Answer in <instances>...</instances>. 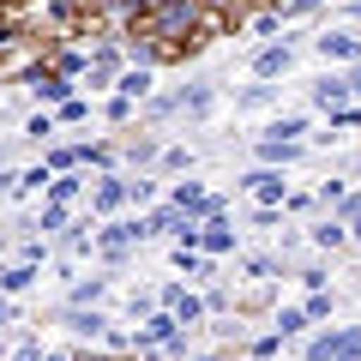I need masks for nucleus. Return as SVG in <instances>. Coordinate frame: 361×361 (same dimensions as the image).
Masks as SVG:
<instances>
[{"label": "nucleus", "instance_id": "nucleus-23", "mask_svg": "<svg viewBox=\"0 0 361 361\" xmlns=\"http://www.w3.org/2000/svg\"><path fill=\"white\" fill-rule=\"evenodd\" d=\"M349 90H355V97H361V61H355V73H349Z\"/></svg>", "mask_w": 361, "mask_h": 361}, {"label": "nucleus", "instance_id": "nucleus-11", "mask_svg": "<svg viewBox=\"0 0 361 361\" xmlns=\"http://www.w3.org/2000/svg\"><path fill=\"white\" fill-rule=\"evenodd\" d=\"M199 241H205L211 253H229V247H235V229H229V223H223V217H211L205 229H199Z\"/></svg>", "mask_w": 361, "mask_h": 361}, {"label": "nucleus", "instance_id": "nucleus-18", "mask_svg": "<svg viewBox=\"0 0 361 361\" xmlns=\"http://www.w3.org/2000/svg\"><path fill=\"white\" fill-rule=\"evenodd\" d=\"M313 241H319V247H343L349 241V223H325V229H313Z\"/></svg>", "mask_w": 361, "mask_h": 361}, {"label": "nucleus", "instance_id": "nucleus-7", "mask_svg": "<svg viewBox=\"0 0 361 361\" xmlns=\"http://www.w3.org/2000/svg\"><path fill=\"white\" fill-rule=\"evenodd\" d=\"M319 54L325 61H361V37H343V30H331V37H319Z\"/></svg>", "mask_w": 361, "mask_h": 361}, {"label": "nucleus", "instance_id": "nucleus-24", "mask_svg": "<svg viewBox=\"0 0 361 361\" xmlns=\"http://www.w3.org/2000/svg\"><path fill=\"white\" fill-rule=\"evenodd\" d=\"M349 235H355V241H361V211H355V217H349Z\"/></svg>", "mask_w": 361, "mask_h": 361}, {"label": "nucleus", "instance_id": "nucleus-17", "mask_svg": "<svg viewBox=\"0 0 361 361\" xmlns=\"http://www.w3.org/2000/svg\"><path fill=\"white\" fill-rule=\"evenodd\" d=\"M73 331H85V337H103V331H109V319H103V313H73Z\"/></svg>", "mask_w": 361, "mask_h": 361}, {"label": "nucleus", "instance_id": "nucleus-8", "mask_svg": "<svg viewBox=\"0 0 361 361\" xmlns=\"http://www.w3.org/2000/svg\"><path fill=\"white\" fill-rule=\"evenodd\" d=\"M343 97H349V78H337V73H325L319 85H313V103H319V109H337Z\"/></svg>", "mask_w": 361, "mask_h": 361}, {"label": "nucleus", "instance_id": "nucleus-5", "mask_svg": "<svg viewBox=\"0 0 361 361\" xmlns=\"http://www.w3.org/2000/svg\"><path fill=\"white\" fill-rule=\"evenodd\" d=\"M289 61H295V49H289V42H271V49H259L253 73L259 78H277V73H289Z\"/></svg>", "mask_w": 361, "mask_h": 361}, {"label": "nucleus", "instance_id": "nucleus-16", "mask_svg": "<svg viewBox=\"0 0 361 361\" xmlns=\"http://www.w3.org/2000/svg\"><path fill=\"white\" fill-rule=\"evenodd\" d=\"M145 90H151V73H145V66H139V73H121V97H127V103L145 97Z\"/></svg>", "mask_w": 361, "mask_h": 361}, {"label": "nucleus", "instance_id": "nucleus-26", "mask_svg": "<svg viewBox=\"0 0 361 361\" xmlns=\"http://www.w3.org/2000/svg\"><path fill=\"white\" fill-rule=\"evenodd\" d=\"M42 361H73V355H42Z\"/></svg>", "mask_w": 361, "mask_h": 361}, {"label": "nucleus", "instance_id": "nucleus-14", "mask_svg": "<svg viewBox=\"0 0 361 361\" xmlns=\"http://www.w3.org/2000/svg\"><path fill=\"white\" fill-rule=\"evenodd\" d=\"M259 157H265V163H289V157H295V139H265Z\"/></svg>", "mask_w": 361, "mask_h": 361}, {"label": "nucleus", "instance_id": "nucleus-4", "mask_svg": "<svg viewBox=\"0 0 361 361\" xmlns=\"http://www.w3.org/2000/svg\"><path fill=\"white\" fill-rule=\"evenodd\" d=\"M247 187H253V193L265 199V205H277V199H289V180L277 175V169H253V175H247Z\"/></svg>", "mask_w": 361, "mask_h": 361}, {"label": "nucleus", "instance_id": "nucleus-12", "mask_svg": "<svg viewBox=\"0 0 361 361\" xmlns=\"http://www.w3.org/2000/svg\"><path fill=\"white\" fill-rule=\"evenodd\" d=\"M37 283V265H13V271H0V289L6 295H18V289H30Z\"/></svg>", "mask_w": 361, "mask_h": 361}, {"label": "nucleus", "instance_id": "nucleus-22", "mask_svg": "<svg viewBox=\"0 0 361 361\" xmlns=\"http://www.w3.org/2000/svg\"><path fill=\"white\" fill-rule=\"evenodd\" d=\"M25 133H30V139H49V133H54V115H30Z\"/></svg>", "mask_w": 361, "mask_h": 361}, {"label": "nucleus", "instance_id": "nucleus-9", "mask_svg": "<svg viewBox=\"0 0 361 361\" xmlns=\"http://www.w3.org/2000/svg\"><path fill=\"white\" fill-rule=\"evenodd\" d=\"M169 307H175V325H199V319H205V301L180 295V289H169Z\"/></svg>", "mask_w": 361, "mask_h": 361}, {"label": "nucleus", "instance_id": "nucleus-19", "mask_svg": "<svg viewBox=\"0 0 361 361\" xmlns=\"http://www.w3.org/2000/svg\"><path fill=\"white\" fill-rule=\"evenodd\" d=\"M61 121H90V103H85V97H66V103H61Z\"/></svg>", "mask_w": 361, "mask_h": 361}, {"label": "nucleus", "instance_id": "nucleus-25", "mask_svg": "<svg viewBox=\"0 0 361 361\" xmlns=\"http://www.w3.org/2000/svg\"><path fill=\"white\" fill-rule=\"evenodd\" d=\"M6 313H13V307H6V301H0V325H6Z\"/></svg>", "mask_w": 361, "mask_h": 361}, {"label": "nucleus", "instance_id": "nucleus-13", "mask_svg": "<svg viewBox=\"0 0 361 361\" xmlns=\"http://www.w3.org/2000/svg\"><path fill=\"white\" fill-rule=\"evenodd\" d=\"M295 133H307V121H301V115H283V121H271V127H265V139H295Z\"/></svg>", "mask_w": 361, "mask_h": 361}, {"label": "nucleus", "instance_id": "nucleus-27", "mask_svg": "<svg viewBox=\"0 0 361 361\" xmlns=\"http://www.w3.org/2000/svg\"><path fill=\"white\" fill-rule=\"evenodd\" d=\"M199 361H217V355H199Z\"/></svg>", "mask_w": 361, "mask_h": 361}, {"label": "nucleus", "instance_id": "nucleus-21", "mask_svg": "<svg viewBox=\"0 0 361 361\" xmlns=\"http://www.w3.org/2000/svg\"><path fill=\"white\" fill-rule=\"evenodd\" d=\"M61 223H66V205H54V199H49V205H42V229H61Z\"/></svg>", "mask_w": 361, "mask_h": 361}, {"label": "nucleus", "instance_id": "nucleus-15", "mask_svg": "<svg viewBox=\"0 0 361 361\" xmlns=\"http://www.w3.org/2000/svg\"><path fill=\"white\" fill-rule=\"evenodd\" d=\"M295 331H307V313H301V307H283V313H277V337H295Z\"/></svg>", "mask_w": 361, "mask_h": 361}, {"label": "nucleus", "instance_id": "nucleus-20", "mask_svg": "<svg viewBox=\"0 0 361 361\" xmlns=\"http://www.w3.org/2000/svg\"><path fill=\"white\" fill-rule=\"evenodd\" d=\"M175 265H180V271H193V277H199V271H205V259H193V247H175Z\"/></svg>", "mask_w": 361, "mask_h": 361}, {"label": "nucleus", "instance_id": "nucleus-10", "mask_svg": "<svg viewBox=\"0 0 361 361\" xmlns=\"http://www.w3.org/2000/svg\"><path fill=\"white\" fill-rule=\"evenodd\" d=\"M90 205H97V211H115V205H127V180H115V175H109V180H97Z\"/></svg>", "mask_w": 361, "mask_h": 361}, {"label": "nucleus", "instance_id": "nucleus-2", "mask_svg": "<svg viewBox=\"0 0 361 361\" xmlns=\"http://www.w3.org/2000/svg\"><path fill=\"white\" fill-rule=\"evenodd\" d=\"M175 205H180V217H217V199L199 187V180H187V187H175Z\"/></svg>", "mask_w": 361, "mask_h": 361}, {"label": "nucleus", "instance_id": "nucleus-1", "mask_svg": "<svg viewBox=\"0 0 361 361\" xmlns=\"http://www.w3.org/2000/svg\"><path fill=\"white\" fill-rule=\"evenodd\" d=\"M25 85L37 90L42 103H66V97H73V85H66V73H61V66H30V73H25Z\"/></svg>", "mask_w": 361, "mask_h": 361}, {"label": "nucleus", "instance_id": "nucleus-6", "mask_svg": "<svg viewBox=\"0 0 361 361\" xmlns=\"http://www.w3.org/2000/svg\"><path fill=\"white\" fill-rule=\"evenodd\" d=\"M180 337V325H175V313H151V319L139 325V343L151 349V343H175Z\"/></svg>", "mask_w": 361, "mask_h": 361}, {"label": "nucleus", "instance_id": "nucleus-3", "mask_svg": "<svg viewBox=\"0 0 361 361\" xmlns=\"http://www.w3.org/2000/svg\"><path fill=\"white\" fill-rule=\"evenodd\" d=\"M145 235H151V223H145V217H127V223H115V229H103V241H97V247H103V253H121L127 241H145Z\"/></svg>", "mask_w": 361, "mask_h": 361}]
</instances>
